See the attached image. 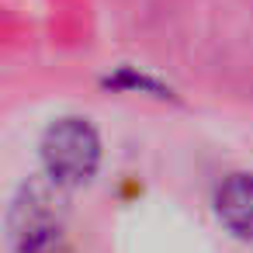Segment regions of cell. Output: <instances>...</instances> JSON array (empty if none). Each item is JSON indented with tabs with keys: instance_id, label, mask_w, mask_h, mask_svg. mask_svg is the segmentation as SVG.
<instances>
[{
	"instance_id": "3957f363",
	"label": "cell",
	"mask_w": 253,
	"mask_h": 253,
	"mask_svg": "<svg viewBox=\"0 0 253 253\" xmlns=\"http://www.w3.org/2000/svg\"><path fill=\"white\" fill-rule=\"evenodd\" d=\"M215 211L232 236L253 239V173L225 177L215 194Z\"/></svg>"
},
{
	"instance_id": "7a4b0ae2",
	"label": "cell",
	"mask_w": 253,
	"mask_h": 253,
	"mask_svg": "<svg viewBox=\"0 0 253 253\" xmlns=\"http://www.w3.org/2000/svg\"><path fill=\"white\" fill-rule=\"evenodd\" d=\"M42 163L63 187L87 184L101 163V139L87 118H59L42 139Z\"/></svg>"
},
{
	"instance_id": "6da1fadb",
	"label": "cell",
	"mask_w": 253,
	"mask_h": 253,
	"mask_svg": "<svg viewBox=\"0 0 253 253\" xmlns=\"http://www.w3.org/2000/svg\"><path fill=\"white\" fill-rule=\"evenodd\" d=\"M66 194L63 184L45 177L28 180L7 215V239L14 253H52L66 229Z\"/></svg>"
}]
</instances>
